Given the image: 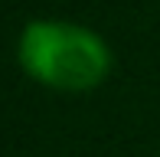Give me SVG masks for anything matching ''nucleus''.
Listing matches in <instances>:
<instances>
[{"label": "nucleus", "mask_w": 160, "mask_h": 157, "mask_svg": "<svg viewBox=\"0 0 160 157\" xmlns=\"http://www.w3.org/2000/svg\"><path fill=\"white\" fill-rule=\"evenodd\" d=\"M20 66L39 85L88 92L111 72V53L98 33L65 20H33L20 36Z\"/></svg>", "instance_id": "f257e3e1"}]
</instances>
